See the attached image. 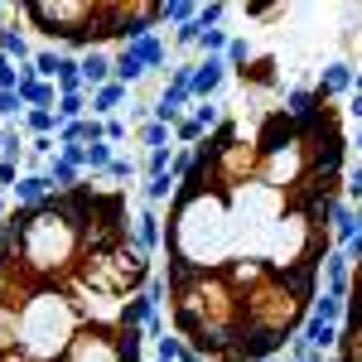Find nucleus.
I'll return each mask as SVG.
<instances>
[{"instance_id": "bb28decb", "label": "nucleus", "mask_w": 362, "mask_h": 362, "mask_svg": "<svg viewBox=\"0 0 362 362\" xmlns=\"http://www.w3.org/2000/svg\"><path fill=\"white\" fill-rule=\"evenodd\" d=\"M266 362H285V353H280V358H266Z\"/></svg>"}, {"instance_id": "393cba45", "label": "nucleus", "mask_w": 362, "mask_h": 362, "mask_svg": "<svg viewBox=\"0 0 362 362\" xmlns=\"http://www.w3.org/2000/svg\"><path fill=\"white\" fill-rule=\"evenodd\" d=\"M348 112H353V116L362 121V97H353V102H348Z\"/></svg>"}, {"instance_id": "5701e85b", "label": "nucleus", "mask_w": 362, "mask_h": 362, "mask_svg": "<svg viewBox=\"0 0 362 362\" xmlns=\"http://www.w3.org/2000/svg\"><path fill=\"white\" fill-rule=\"evenodd\" d=\"M131 174H136V160H121V155H116L112 169H107V184H112V179H131Z\"/></svg>"}, {"instance_id": "ddd939ff", "label": "nucleus", "mask_w": 362, "mask_h": 362, "mask_svg": "<svg viewBox=\"0 0 362 362\" xmlns=\"http://www.w3.org/2000/svg\"><path fill=\"white\" fill-rule=\"evenodd\" d=\"M353 78H358V73H353V63H343V58H334V63H324V78H319V92H329V97H343V92H353Z\"/></svg>"}, {"instance_id": "a211bd4d", "label": "nucleus", "mask_w": 362, "mask_h": 362, "mask_svg": "<svg viewBox=\"0 0 362 362\" xmlns=\"http://www.w3.org/2000/svg\"><path fill=\"white\" fill-rule=\"evenodd\" d=\"M189 20H198V5H189V0H169L165 5V25H189Z\"/></svg>"}, {"instance_id": "20e7f679", "label": "nucleus", "mask_w": 362, "mask_h": 362, "mask_svg": "<svg viewBox=\"0 0 362 362\" xmlns=\"http://www.w3.org/2000/svg\"><path fill=\"white\" fill-rule=\"evenodd\" d=\"M15 97L25 102V112H29V107H39V112H58V87L44 83V78L34 73V63H20V92H15Z\"/></svg>"}, {"instance_id": "4468645a", "label": "nucleus", "mask_w": 362, "mask_h": 362, "mask_svg": "<svg viewBox=\"0 0 362 362\" xmlns=\"http://www.w3.org/2000/svg\"><path fill=\"white\" fill-rule=\"evenodd\" d=\"M338 334H343L338 324H324V319H314V314H309L305 329H300V338H305L309 348H319V353H334V348H338Z\"/></svg>"}, {"instance_id": "f03ea898", "label": "nucleus", "mask_w": 362, "mask_h": 362, "mask_svg": "<svg viewBox=\"0 0 362 362\" xmlns=\"http://www.w3.org/2000/svg\"><path fill=\"white\" fill-rule=\"evenodd\" d=\"M145 353V329H92L83 324V334L73 338L63 362H140Z\"/></svg>"}, {"instance_id": "1a4fd4ad", "label": "nucleus", "mask_w": 362, "mask_h": 362, "mask_svg": "<svg viewBox=\"0 0 362 362\" xmlns=\"http://www.w3.org/2000/svg\"><path fill=\"white\" fill-rule=\"evenodd\" d=\"M20 20V5L10 10V20L0 25V54L10 58V63H34V54H29V39H25V29L15 25Z\"/></svg>"}, {"instance_id": "b1692460", "label": "nucleus", "mask_w": 362, "mask_h": 362, "mask_svg": "<svg viewBox=\"0 0 362 362\" xmlns=\"http://www.w3.org/2000/svg\"><path fill=\"white\" fill-rule=\"evenodd\" d=\"M126 136H131V131H126V121H121V116H112V121H107V140H112V145H121Z\"/></svg>"}, {"instance_id": "6e6552de", "label": "nucleus", "mask_w": 362, "mask_h": 362, "mask_svg": "<svg viewBox=\"0 0 362 362\" xmlns=\"http://www.w3.org/2000/svg\"><path fill=\"white\" fill-rule=\"evenodd\" d=\"M131 102V87L126 83H107V87H97V92H87V112L97 116V121H112L116 107H126Z\"/></svg>"}, {"instance_id": "0eeeda50", "label": "nucleus", "mask_w": 362, "mask_h": 362, "mask_svg": "<svg viewBox=\"0 0 362 362\" xmlns=\"http://www.w3.org/2000/svg\"><path fill=\"white\" fill-rule=\"evenodd\" d=\"M136 247L145 251V256H155V251L165 247V218H160V208H140L136 213Z\"/></svg>"}, {"instance_id": "6ab92c4d", "label": "nucleus", "mask_w": 362, "mask_h": 362, "mask_svg": "<svg viewBox=\"0 0 362 362\" xmlns=\"http://www.w3.org/2000/svg\"><path fill=\"white\" fill-rule=\"evenodd\" d=\"M343 198H353V203L362 208V160L343 169Z\"/></svg>"}, {"instance_id": "dca6fc26", "label": "nucleus", "mask_w": 362, "mask_h": 362, "mask_svg": "<svg viewBox=\"0 0 362 362\" xmlns=\"http://www.w3.org/2000/svg\"><path fill=\"white\" fill-rule=\"evenodd\" d=\"M63 49H39V54H34V73H39V78H44V83H58V73H63Z\"/></svg>"}, {"instance_id": "412c9836", "label": "nucleus", "mask_w": 362, "mask_h": 362, "mask_svg": "<svg viewBox=\"0 0 362 362\" xmlns=\"http://www.w3.org/2000/svg\"><path fill=\"white\" fill-rule=\"evenodd\" d=\"M247 20H256V25H271V20H285V5H247Z\"/></svg>"}, {"instance_id": "7ed1b4c3", "label": "nucleus", "mask_w": 362, "mask_h": 362, "mask_svg": "<svg viewBox=\"0 0 362 362\" xmlns=\"http://www.w3.org/2000/svg\"><path fill=\"white\" fill-rule=\"evenodd\" d=\"M247 92H280V58L276 54H256L251 63H242L232 73Z\"/></svg>"}, {"instance_id": "f3484780", "label": "nucleus", "mask_w": 362, "mask_h": 362, "mask_svg": "<svg viewBox=\"0 0 362 362\" xmlns=\"http://www.w3.org/2000/svg\"><path fill=\"white\" fill-rule=\"evenodd\" d=\"M136 140H140V145H150V150H165V145H169V126H160V121H145V126L136 131Z\"/></svg>"}, {"instance_id": "f257e3e1", "label": "nucleus", "mask_w": 362, "mask_h": 362, "mask_svg": "<svg viewBox=\"0 0 362 362\" xmlns=\"http://www.w3.org/2000/svg\"><path fill=\"white\" fill-rule=\"evenodd\" d=\"M20 20L34 25L63 54H92L102 44H131L165 25V5H121V0H25Z\"/></svg>"}, {"instance_id": "a878e982", "label": "nucleus", "mask_w": 362, "mask_h": 362, "mask_svg": "<svg viewBox=\"0 0 362 362\" xmlns=\"http://www.w3.org/2000/svg\"><path fill=\"white\" fill-rule=\"evenodd\" d=\"M348 145H353V150H358V160H362V126H358V136L348 140Z\"/></svg>"}, {"instance_id": "9d476101", "label": "nucleus", "mask_w": 362, "mask_h": 362, "mask_svg": "<svg viewBox=\"0 0 362 362\" xmlns=\"http://www.w3.org/2000/svg\"><path fill=\"white\" fill-rule=\"evenodd\" d=\"M58 189H54V179L44 174V169H29L25 179L15 184V203L20 208H34V203H44V198H54Z\"/></svg>"}, {"instance_id": "4be33fe9", "label": "nucleus", "mask_w": 362, "mask_h": 362, "mask_svg": "<svg viewBox=\"0 0 362 362\" xmlns=\"http://www.w3.org/2000/svg\"><path fill=\"white\" fill-rule=\"evenodd\" d=\"M0 116H15V121H20V116H25V102H20L15 92H0Z\"/></svg>"}, {"instance_id": "cd10ccee", "label": "nucleus", "mask_w": 362, "mask_h": 362, "mask_svg": "<svg viewBox=\"0 0 362 362\" xmlns=\"http://www.w3.org/2000/svg\"><path fill=\"white\" fill-rule=\"evenodd\" d=\"M285 362H295V358H285Z\"/></svg>"}, {"instance_id": "9b49d317", "label": "nucleus", "mask_w": 362, "mask_h": 362, "mask_svg": "<svg viewBox=\"0 0 362 362\" xmlns=\"http://www.w3.org/2000/svg\"><path fill=\"white\" fill-rule=\"evenodd\" d=\"M78 68H83V83H87V92H97V87H107V83H116V63L102 49H92V54H83L78 58Z\"/></svg>"}, {"instance_id": "39448f33", "label": "nucleus", "mask_w": 362, "mask_h": 362, "mask_svg": "<svg viewBox=\"0 0 362 362\" xmlns=\"http://www.w3.org/2000/svg\"><path fill=\"white\" fill-rule=\"evenodd\" d=\"M227 78H232L227 58H198L194 63V102H213Z\"/></svg>"}, {"instance_id": "2eb2a0df", "label": "nucleus", "mask_w": 362, "mask_h": 362, "mask_svg": "<svg viewBox=\"0 0 362 362\" xmlns=\"http://www.w3.org/2000/svg\"><path fill=\"white\" fill-rule=\"evenodd\" d=\"M20 121H25L29 136H54V140L63 136V116H58V112H39V107H29Z\"/></svg>"}, {"instance_id": "423d86ee", "label": "nucleus", "mask_w": 362, "mask_h": 362, "mask_svg": "<svg viewBox=\"0 0 362 362\" xmlns=\"http://www.w3.org/2000/svg\"><path fill=\"white\" fill-rule=\"evenodd\" d=\"M319 295H334V300H348V295H353V261H348V251H334V256L324 261Z\"/></svg>"}, {"instance_id": "f8f14e48", "label": "nucleus", "mask_w": 362, "mask_h": 362, "mask_svg": "<svg viewBox=\"0 0 362 362\" xmlns=\"http://www.w3.org/2000/svg\"><path fill=\"white\" fill-rule=\"evenodd\" d=\"M121 49H131V58H140L150 73H155V68H165V58H169V44L160 39V29H155V34H140V39L121 44Z\"/></svg>"}, {"instance_id": "aec40b11", "label": "nucleus", "mask_w": 362, "mask_h": 362, "mask_svg": "<svg viewBox=\"0 0 362 362\" xmlns=\"http://www.w3.org/2000/svg\"><path fill=\"white\" fill-rule=\"evenodd\" d=\"M169 165H174V145L150 150V155H145V174H150V179H155V174H169Z\"/></svg>"}]
</instances>
